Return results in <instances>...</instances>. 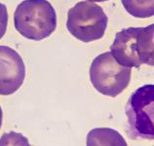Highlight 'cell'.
Segmentation results:
<instances>
[{
	"instance_id": "obj_3",
	"label": "cell",
	"mask_w": 154,
	"mask_h": 146,
	"mask_svg": "<svg viewBox=\"0 0 154 146\" xmlns=\"http://www.w3.org/2000/svg\"><path fill=\"white\" fill-rule=\"evenodd\" d=\"M132 70L119 64L110 52L94 59L90 66V80L100 94L110 97L120 95L131 81Z\"/></svg>"
},
{
	"instance_id": "obj_11",
	"label": "cell",
	"mask_w": 154,
	"mask_h": 146,
	"mask_svg": "<svg viewBox=\"0 0 154 146\" xmlns=\"http://www.w3.org/2000/svg\"><path fill=\"white\" fill-rule=\"evenodd\" d=\"M2 121H3V111H2L1 106H0V129H1V126H2Z\"/></svg>"
},
{
	"instance_id": "obj_12",
	"label": "cell",
	"mask_w": 154,
	"mask_h": 146,
	"mask_svg": "<svg viewBox=\"0 0 154 146\" xmlns=\"http://www.w3.org/2000/svg\"><path fill=\"white\" fill-rule=\"evenodd\" d=\"M90 2H104V1H108V0H89Z\"/></svg>"
},
{
	"instance_id": "obj_6",
	"label": "cell",
	"mask_w": 154,
	"mask_h": 146,
	"mask_svg": "<svg viewBox=\"0 0 154 146\" xmlns=\"http://www.w3.org/2000/svg\"><path fill=\"white\" fill-rule=\"evenodd\" d=\"M137 27L124 28L117 32L115 39L110 46V53L114 59L126 67H137L141 65L137 54Z\"/></svg>"
},
{
	"instance_id": "obj_9",
	"label": "cell",
	"mask_w": 154,
	"mask_h": 146,
	"mask_svg": "<svg viewBox=\"0 0 154 146\" xmlns=\"http://www.w3.org/2000/svg\"><path fill=\"white\" fill-rule=\"evenodd\" d=\"M128 13L135 18L147 19L154 15V0H121Z\"/></svg>"
},
{
	"instance_id": "obj_7",
	"label": "cell",
	"mask_w": 154,
	"mask_h": 146,
	"mask_svg": "<svg viewBox=\"0 0 154 146\" xmlns=\"http://www.w3.org/2000/svg\"><path fill=\"white\" fill-rule=\"evenodd\" d=\"M154 24L146 27H137V46L141 64L153 66L154 64Z\"/></svg>"
},
{
	"instance_id": "obj_8",
	"label": "cell",
	"mask_w": 154,
	"mask_h": 146,
	"mask_svg": "<svg viewBox=\"0 0 154 146\" xmlns=\"http://www.w3.org/2000/svg\"><path fill=\"white\" fill-rule=\"evenodd\" d=\"M89 146H127L126 140L116 129L109 128L93 129L87 135Z\"/></svg>"
},
{
	"instance_id": "obj_4",
	"label": "cell",
	"mask_w": 154,
	"mask_h": 146,
	"mask_svg": "<svg viewBox=\"0 0 154 146\" xmlns=\"http://www.w3.org/2000/svg\"><path fill=\"white\" fill-rule=\"evenodd\" d=\"M130 131L135 137L153 139L154 86L145 85L134 92L126 105Z\"/></svg>"
},
{
	"instance_id": "obj_10",
	"label": "cell",
	"mask_w": 154,
	"mask_h": 146,
	"mask_svg": "<svg viewBox=\"0 0 154 146\" xmlns=\"http://www.w3.org/2000/svg\"><path fill=\"white\" fill-rule=\"evenodd\" d=\"M8 26V11L7 7L0 2V39L6 33Z\"/></svg>"
},
{
	"instance_id": "obj_2",
	"label": "cell",
	"mask_w": 154,
	"mask_h": 146,
	"mask_svg": "<svg viewBox=\"0 0 154 146\" xmlns=\"http://www.w3.org/2000/svg\"><path fill=\"white\" fill-rule=\"evenodd\" d=\"M107 23L108 18L103 8L90 1L78 2L67 13V30L85 43L103 38Z\"/></svg>"
},
{
	"instance_id": "obj_1",
	"label": "cell",
	"mask_w": 154,
	"mask_h": 146,
	"mask_svg": "<svg viewBox=\"0 0 154 146\" xmlns=\"http://www.w3.org/2000/svg\"><path fill=\"white\" fill-rule=\"evenodd\" d=\"M15 28L23 37L40 41L57 28V14L47 0H23L14 14Z\"/></svg>"
},
{
	"instance_id": "obj_5",
	"label": "cell",
	"mask_w": 154,
	"mask_h": 146,
	"mask_svg": "<svg viewBox=\"0 0 154 146\" xmlns=\"http://www.w3.org/2000/svg\"><path fill=\"white\" fill-rule=\"evenodd\" d=\"M26 78V65L21 55L8 46H0V95L17 92Z\"/></svg>"
}]
</instances>
